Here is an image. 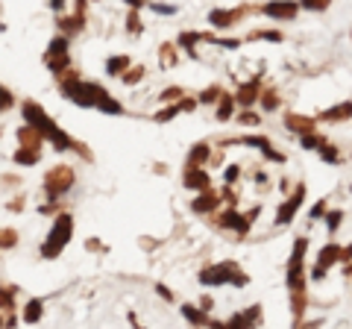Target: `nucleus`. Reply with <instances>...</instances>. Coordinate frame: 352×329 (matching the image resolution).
I'll list each match as a JSON object with an SVG mask.
<instances>
[{"label":"nucleus","instance_id":"nucleus-1","mask_svg":"<svg viewBox=\"0 0 352 329\" xmlns=\"http://www.w3.org/2000/svg\"><path fill=\"white\" fill-rule=\"evenodd\" d=\"M38 315H41V306H38V303H30V309H27V320L33 323V320H38Z\"/></svg>","mask_w":352,"mask_h":329}]
</instances>
